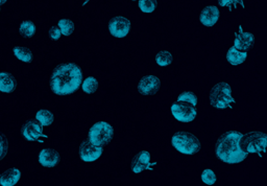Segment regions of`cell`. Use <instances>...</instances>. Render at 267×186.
<instances>
[{
  "label": "cell",
  "mask_w": 267,
  "mask_h": 186,
  "mask_svg": "<svg viewBox=\"0 0 267 186\" xmlns=\"http://www.w3.org/2000/svg\"><path fill=\"white\" fill-rule=\"evenodd\" d=\"M8 0H0V12H2V8L7 4Z\"/></svg>",
  "instance_id": "31"
},
{
  "label": "cell",
  "mask_w": 267,
  "mask_h": 186,
  "mask_svg": "<svg viewBox=\"0 0 267 186\" xmlns=\"http://www.w3.org/2000/svg\"><path fill=\"white\" fill-rule=\"evenodd\" d=\"M4 150H5V143H4V139H3V137H2V136H0V156L3 155V153H4Z\"/></svg>",
  "instance_id": "30"
},
{
  "label": "cell",
  "mask_w": 267,
  "mask_h": 186,
  "mask_svg": "<svg viewBox=\"0 0 267 186\" xmlns=\"http://www.w3.org/2000/svg\"><path fill=\"white\" fill-rule=\"evenodd\" d=\"M202 180L207 185H213L216 182V175L210 169H207L202 174Z\"/></svg>",
  "instance_id": "27"
},
{
  "label": "cell",
  "mask_w": 267,
  "mask_h": 186,
  "mask_svg": "<svg viewBox=\"0 0 267 186\" xmlns=\"http://www.w3.org/2000/svg\"><path fill=\"white\" fill-rule=\"evenodd\" d=\"M133 2H138V0H133Z\"/></svg>",
  "instance_id": "32"
},
{
  "label": "cell",
  "mask_w": 267,
  "mask_h": 186,
  "mask_svg": "<svg viewBox=\"0 0 267 186\" xmlns=\"http://www.w3.org/2000/svg\"><path fill=\"white\" fill-rule=\"evenodd\" d=\"M255 41V37L250 32H243L242 26H239V32L235 35V40H234V47L246 51L248 48L252 46V44Z\"/></svg>",
  "instance_id": "11"
},
{
  "label": "cell",
  "mask_w": 267,
  "mask_h": 186,
  "mask_svg": "<svg viewBox=\"0 0 267 186\" xmlns=\"http://www.w3.org/2000/svg\"><path fill=\"white\" fill-rule=\"evenodd\" d=\"M177 101L187 102V103H190V104H192L194 106H198V98H197V96H195L193 92H190V91L183 92L182 95H180L179 97H177Z\"/></svg>",
  "instance_id": "26"
},
{
  "label": "cell",
  "mask_w": 267,
  "mask_h": 186,
  "mask_svg": "<svg viewBox=\"0 0 267 186\" xmlns=\"http://www.w3.org/2000/svg\"><path fill=\"white\" fill-rule=\"evenodd\" d=\"M210 104L218 110L231 108L235 102L232 97V88L225 82H220L214 86L210 93Z\"/></svg>",
  "instance_id": "3"
},
{
  "label": "cell",
  "mask_w": 267,
  "mask_h": 186,
  "mask_svg": "<svg viewBox=\"0 0 267 186\" xmlns=\"http://www.w3.org/2000/svg\"><path fill=\"white\" fill-rule=\"evenodd\" d=\"M38 160L39 163L44 167H53L59 162L60 155L52 148H43L39 153Z\"/></svg>",
  "instance_id": "14"
},
{
  "label": "cell",
  "mask_w": 267,
  "mask_h": 186,
  "mask_svg": "<svg viewBox=\"0 0 267 186\" xmlns=\"http://www.w3.org/2000/svg\"><path fill=\"white\" fill-rule=\"evenodd\" d=\"M35 30H37V28H35L34 23L28 20L23 21L19 27V33L24 38H31V37L34 36Z\"/></svg>",
  "instance_id": "22"
},
{
  "label": "cell",
  "mask_w": 267,
  "mask_h": 186,
  "mask_svg": "<svg viewBox=\"0 0 267 186\" xmlns=\"http://www.w3.org/2000/svg\"><path fill=\"white\" fill-rule=\"evenodd\" d=\"M171 143L176 151L185 155H193L201 148L199 139L187 132H179L172 136Z\"/></svg>",
  "instance_id": "4"
},
{
  "label": "cell",
  "mask_w": 267,
  "mask_h": 186,
  "mask_svg": "<svg viewBox=\"0 0 267 186\" xmlns=\"http://www.w3.org/2000/svg\"><path fill=\"white\" fill-rule=\"evenodd\" d=\"M98 88V81L94 77H88L82 82V89L87 95H92Z\"/></svg>",
  "instance_id": "21"
},
{
  "label": "cell",
  "mask_w": 267,
  "mask_h": 186,
  "mask_svg": "<svg viewBox=\"0 0 267 186\" xmlns=\"http://www.w3.org/2000/svg\"><path fill=\"white\" fill-rule=\"evenodd\" d=\"M15 80L8 72H0V92L11 93L15 89Z\"/></svg>",
  "instance_id": "18"
},
{
  "label": "cell",
  "mask_w": 267,
  "mask_h": 186,
  "mask_svg": "<svg viewBox=\"0 0 267 186\" xmlns=\"http://www.w3.org/2000/svg\"><path fill=\"white\" fill-rule=\"evenodd\" d=\"M160 88V80L158 77L149 74L144 78H142L138 84V89L141 95L150 96L156 93Z\"/></svg>",
  "instance_id": "10"
},
{
  "label": "cell",
  "mask_w": 267,
  "mask_h": 186,
  "mask_svg": "<svg viewBox=\"0 0 267 186\" xmlns=\"http://www.w3.org/2000/svg\"><path fill=\"white\" fill-rule=\"evenodd\" d=\"M238 2H241V0H218V5L222 8H228L232 5L237 4Z\"/></svg>",
  "instance_id": "29"
},
{
  "label": "cell",
  "mask_w": 267,
  "mask_h": 186,
  "mask_svg": "<svg viewBox=\"0 0 267 186\" xmlns=\"http://www.w3.org/2000/svg\"><path fill=\"white\" fill-rule=\"evenodd\" d=\"M102 155L101 145H95L90 140H83L80 146V157L85 162H94Z\"/></svg>",
  "instance_id": "8"
},
{
  "label": "cell",
  "mask_w": 267,
  "mask_h": 186,
  "mask_svg": "<svg viewBox=\"0 0 267 186\" xmlns=\"http://www.w3.org/2000/svg\"><path fill=\"white\" fill-rule=\"evenodd\" d=\"M35 119L42 126V127H49L53 123V120H55V116H53V113L50 112L48 110L41 109L37 111L35 113Z\"/></svg>",
  "instance_id": "19"
},
{
  "label": "cell",
  "mask_w": 267,
  "mask_h": 186,
  "mask_svg": "<svg viewBox=\"0 0 267 186\" xmlns=\"http://www.w3.org/2000/svg\"><path fill=\"white\" fill-rule=\"evenodd\" d=\"M170 111L172 116L181 122H191L198 115L197 106L182 101H177L172 104Z\"/></svg>",
  "instance_id": "6"
},
{
  "label": "cell",
  "mask_w": 267,
  "mask_h": 186,
  "mask_svg": "<svg viewBox=\"0 0 267 186\" xmlns=\"http://www.w3.org/2000/svg\"><path fill=\"white\" fill-rule=\"evenodd\" d=\"M151 165L154 164L150 163V154L147 151H142L134 159L133 164H132V169L135 174H139V173H142L143 171L147 170L148 167Z\"/></svg>",
  "instance_id": "15"
},
{
  "label": "cell",
  "mask_w": 267,
  "mask_h": 186,
  "mask_svg": "<svg viewBox=\"0 0 267 186\" xmlns=\"http://www.w3.org/2000/svg\"><path fill=\"white\" fill-rule=\"evenodd\" d=\"M173 60V57H172V53L168 50H163V51H160L157 55H156V63L159 65V66H162V67H165V66H168L171 64Z\"/></svg>",
  "instance_id": "23"
},
{
  "label": "cell",
  "mask_w": 267,
  "mask_h": 186,
  "mask_svg": "<svg viewBox=\"0 0 267 186\" xmlns=\"http://www.w3.org/2000/svg\"><path fill=\"white\" fill-rule=\"evenodd\" d=\"M21 179V171L17 167L6 171L0 176V185L2 186H14Z\"/></svg>",
  "instance_id": "16"
},
{
  "label": "cell",
  "mask_w": 267,
  "mask_h": 186,
  "mask_svg": "<svg viewBox=\"0 0 267 186\" xmlns=\"http://www.w3.org/2000/svg\"><path fill=\"white\" fill-rule=\"evenodd\" d=\"M114 134L113 127L106 121H98L94 123L89 131V140L95 145H103L108 143Z\"/></svg>",
  "instance_id": "5"
},
{
  "label": "cell",
  "mask_w": 267,
  "mask_h": 186,
  "mask_svg": "<svg viewBox=\"0 0 267 186\" xmlns=\"http://www.w3.org/2000/svg\"><path fill=\"white\" fill-rule=\"evenodd\" d=\"M138 6L141 12L149 14L157 9V2L156 0H139Z\"/></svg>",
  "instance_id": "25"
},
{
  "label": "cell",
  "mask_w": 267,
  "mask_h": 186,
  "mask_svg": "<svg viewBox=\"0 0 267 186\" xmlns=\"http://www.w3.org/2000/svg\"><path fill=\"white\" fill-rule=\"evenodd\" d=\"M83 82L81 68L67 63L56 68L51 76V90L57 96H69L79 90Z\"/></svg>",
  "instance_id": "1"
},
{
  "label": "cell",
  "mask_w": 267,
  "mask_h": 186,
  "mask_svg": "<svg viewBox=\"0 0 267 186\" xmlns=\"http://www.w3.org/2000/svg\"><path fill=\"white\" fill-rule=\"evenodd\" d=\"M58 27L60 28L63 36H71L74 32V23L69 19H61L58 22Z\"/></svg>",
  "instance_id": "24"
},
{
  "label": "cell",
  "mask_w": 267,
  "mask_h": 186,
  "mask_svg": "<svg viewBox=\"0 0 267 186\" xmlns=\"http://www.w3.org/2000/svg\"><path fill=\"white\" fill-rule=\"evenodd\" d=\"M131 21L123 16H117L111 20L109 24L110 34L115 38L121 39L127 37L131 30Z\"/></svg>",
  "instance_id": "9"
},
{
  "label": "cell",
  "mask_w": 267,
  "mask_h": 186,
  "mask_svg": "<svg viewBox=\"0 0 267 186\" xmlns=\"http://www.w3.org/2000/svg\"><path fill=\"white\" fill-rule=\"evenodd\" d=\"M22 135L28 141H35L43 135V129L40 123L29 120L23 126Z\"/></svg>",
  "instance_id": "13"
},
{
  "label": "cell",
  "mask_w": 267,
  "mask_h": 186,
  "mask_svg": "<svg viewBox=\"0 0 267 186\" xmlns=\"http://www.w3.org/2000/svg\"><path fill=\"white\" fill-rule=\"evenodd\" d=\"M219 19V10L215 6H208L206 7L200 16V20L203 25L207 27H212L215 25Z\"/></svg>",
  "instance_id": "12"
},
{
  "label": "cell",
  "mask_w": 267,
  "mask_h": 186,
  "mask_svg": "<svg viewBox=\"0 0 267 186\" xmlns=\"http://www.w3.org/2000/svg\"><path fill=\"white\" fill-rule=\"evenodd\" d=\"M13 53L18 60L23 62V63H29L32 60V53L26 47L16 46L13 48Z\"/></svg>",
  "instance_id": "20"
},
{
  "label": "cell",
  "mask_w": 267,
  "mask_h": 186,
  "mask_svg": "<svg viewBox=\"0 0 267 186\" xmlns=\"http://www.w3.org/2000/svg\"><path fill=\"white\" fill-rule=\"evenodd\" d=\"M243 134L236 131L227 132L217 143L216 155L217 157L228 164H237L242 162L247 152L241 146Z\"/></svg>",
  "instance_id": "2"
},
{
  "label": "cell",
  "mask_w": 267,
  "mask_h": 186,
  "mask_svg": "<svg viewBox=\"0 0 267 186\" xmlns=\"http://www.w3.org/2000/svg\"><path fill=\"white\" fill-rule=\"evenodd\" d=\"M61 36H62V33L58 26L52 27L49 30V38L52 40H59L61 38Z\"/></svg>",
  "instance_id": "28"
},
{
  "label": "cell",
  "mask_w": 267,
  "mask_h": 186,
  "mask_svg": "<svg viewBox=\"0 0 267 186\" xmlns=\"http://www.w3.org/2000/svg\"><path fill=\"white\" fill-rule=\"evenodd\" d=\"M246 59H247V52L239 50L234 46L231 47L226 52V60L233 66H238L242 64Z\"/></svg>",
  "instance_id": "17"
},
{
  "label": "cell",
  "mask_w": 267,
  "mask_h": 186,
  "mask_svg": "<svg viewBox=\"0 0 267 186\" xmlns=\"http://www.w3.org/2000/svg\"><path fill=\"white\" fill-rule=\"evenodd\" d=\"M247 153H264L267 148V134L263 132H251L246 136Z\"/></svg>",
  "instance_id": "7"
}]
</instances>
